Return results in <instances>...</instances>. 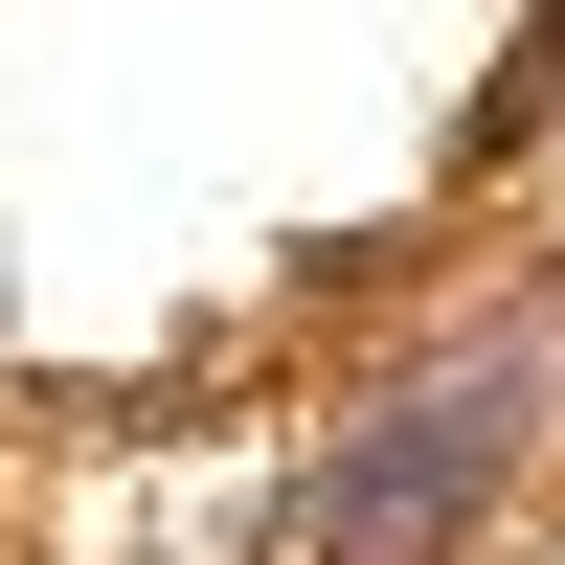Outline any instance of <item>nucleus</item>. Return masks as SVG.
Returning <instances> with one entry per match:
<instances>
[{
    "mask_svg": "<svg viewBox=\"0 0 565 565\" xmlns=\"http://www.w3.org/2000/svg\"><path fill=\"white\" fill-rule=\"evenodd\" d=\"M498 430H521V362H498V385H430V407H385V430L340 452V498H317V543H430L452 498L498 476Z\"/></svg>",
    "mask_w": 565,
    "mask_h": 565,
    "instance_id": "1",
    "label": "nucleus"
}]
</instances>
